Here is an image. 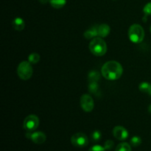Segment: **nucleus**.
<instances>
[{
	"mask_svg": "<svg viewBox=\"0 0 151 151\" xmlns=\"http://www.w3.org/2000/svg\"><path fill=\"white\" fill-rule=\"evenodd\" d=\"M102 75L109 81H116L121 78L123 73V68L119 62L109 60L102 66Z\"/></svg>",
	"mask_w": 151,
	"mask_h": 151,
	"instance_id": "f257e3e1",
	"label": "nucleus"
},
{
	"mask_svg": "<svg viewBox=\"0 0 151 151\" xmlns=\"http://www.w3.org/2000/svg\"><path fill=\"white\" fill-rule=\"evenodd\" d=\"M89 50L95 56H103L107 52V44L103 38L96 37L90 42Z\"/></svg>",
	"mask_w": 151,
	"mask_h": 151,
	"instance_id": "f03ea898",
	"label": "nucleus"
},
{
	"mask_svg": "<svg viewBox=\"0 0 151 151\" xmlns=\"http://www.w3.org/2000/svg\"><path fill=\"white\" fill-rule=\"evenodd\" d=\"M128 38L133 43H141L145 38V31L142 27L138 24L131 25L128 29Z\"/></svg>",
	"mask_w": 151,
	"mask_h": 151,
	"instance_id": "7ed1b4c3",
	"label": "nucleus"
},
{
	"mask_svg": "<svg viewBox=\"0 0 151 151\" xmlns=\"http://www.w3.org/2000/svg\"><path fill=\"white\" fill-rule=\"evenodd\" d=\"M33 70L29 61H22L17 67L18 76L23 81H27L32 77Z\"/></svg>",
	"mask_w": 151,
	"mask_h": 151,
	"instance_id": "20e7f679",
	"label": "nucleus"
},
{
	"mask_svg": "<svg viewBox=\"0 0 151 151\" xmlns=\"http://www.w3.org/2000/svg\"><path fill=\"white\" fill-rule=\"evenodd\" d=\"M39 125V119L36 115L31 114L27 116L23 122L24 129L27 132H32L36 130Z\"/></svg>",
	"mask_w": 151,
	"mask_h": 151,
	"instance_id": "39448f33",
	"label": "nucleus"
},
{
	"mask_svg": "<svg viewBox=\"0 0 151 151\" xmlns=\"http://www.w3.org/2000/svg\"><path fill=\"white\" fill-rule=\"evenodd\" d=\"M71 142L75 147H84L88 145V139L83 133H77L71 137Z\"/></svg>",
	"mask_w": 151,
	"mask_h": 151,
	"instance_id": "423d86ee",
	"label": "nucleus"
},
{
	"mask_svg": "<svg viewBox=\"0 0 151 151\" xmlns=\"http://www.w3.org/2000/svg\"><path fill=\"white\" fill-rule=\"evenodd\" d=\"M81 106L84 111H92L94 107V103L92 97L88 94H83L81 98Z\"/></svg>",
	"mask_w": 151,
	"mask_h": 151,
	"instance_id": "0eeeda50",
	"label": "nucleus"
},
{
	"mask_svg": "<svg viewBox=\"0 0 151 151\" xmlns=\"http://www.w3.org/2000/svg\"><path fill=\"white\" fill-rule=\"evenodd\" d=\"M26 137L28 139H30L35 144L41 145L45 142L47 139V136L44 132L41 131H36V132H27Z\"/></svg>",
	"mask_w": 151,
	"mask_h": 151,
	"instance_id": "6e6552de",
	"label": "nucleus"
},
{
	"mask_svg": "<svg viewBox=\"0 0 151 151\" xmlns=\"http://www.w3.org/2000/svg\"><path fill=\"white\" fill-rule=\"evenodd\" d=\"M113 134L114 137L118 140H122L126 139L128 137V132L124 127L122 126H116L113 129Z\"/></svg>",
	"mask_w": 151,
	"mask_h": 151,
	"instance_id": "1a4fd4ad",
	"label": "nucleus"
},
{
	"mask_svg": "<svg viewBox=\"0 0 151 151\" xmlns=\"http://www.w3.org/2000/svg\"><path fill=\"white\" fill-rule=\"evenodd\" d=\"M97 31H98V37L105 38L109 35L111 32V28L109 25L106 24H102L98 25Z\"/></svg>",
	"mask_w": 151,
	"mask_h": 151,
	"instance_id": "9d476101",
	"label": "nucleus"
},
{
	"mask_svg": "<svg viewBox=\"0 0 151 151\" xmlns=\"http://www.w3.org/2000/svg\"><path fill=\"white\" fill-rule=\"evenodd\" d=\"M97 28H98V25H95V26L91 27V28L88 29L85 32H84V37H85L86 39H93V38L98 36Z\"/></svg>",
	"mask_w": 151,
	"mask_h": 151,
	"instance_id": "9b49d317",
	"label": "nucleus"
},
{
	"mask_svg": "<svg viewBox=\"0 0 151 151\" xmlns=\"http://www.w3.org/2000/svg\"><path fill=\"white\" fill-rule=\"evenodd\" d=\"M12 25H13V28H14L16 30L22 31L24 29V19H22V18L17 17L16 18V19H13V21L12 22Z\"/></svg>",
	"mask_w": 151,
	"mask_h": 151,
	"instance_id": "f8f14e48",
	"label": "nucleus"
},
{
	"mask_svg": "<svg viewBox=\"0 0 151 151\" xmlns=\"http://www.w3.org/2000/svg\"><path fill=\"white\" fill-rule=\"evenodd\" d=\"M50 4L55 9H60L64 7L66 3V0H50Z\"/></svg>",
	"mask_w": 151,
	"mask_h": 151,
	"instance_id": "ddd939ff",
	"label": "nucleus"
},
{
	"mask_svg": "<svg viewBox=\"0 0 151 151\" xmlns=\"http://www.w3.org/2000/svg\"><path fill=\"white\" fill-rule=\"evenodd\" d=\"M139 90L144 93H147L151 95V85L147 82H142L139 85Z\"/></svg>",
	"mask_w": 151,
	"mask_h": 151,
	"instance_id": "4468645a",
	"label": "nucleus"
},
{
	"mask_svg": "<svg viewBox=\"0 0 151 151\" xmlns=\"http://www.w3.org/2000/svg\"><path fill=\"white\" fill-rule=\"evenodd\" d=\"M88 78L89 80V82H97L100 80V75L97 71H91L88 73Z\"/></svg>",
	"mask_w": 151,
	"mask_h": 151,
	"instance_id": "2eb2a0df",
	"label": "nucleus"
},
{
	"mask_svg": "<svg viewBox=\"0 0 151 151\" xmlns=\"http://www.w3.org/2000/svg\"><path fill=\"white\" fill-rule=\"evenodd\" d=\"M40 55L36 52L31 53L29 56H28V61L31 63V64H36L38 63L40 60Z\"/></svg>",
	"mask_w": 151,
	"mask_h": 151,
	"instance_id": "dca6fc26",
	"label": "nucleus"
},
{
	"mask_svg": "<svg viewBox=\"0 0 151 151\" xmlns=\"http://www.w3.org/2000/svg\"><path fill=\"white\" fill-rule=\"evenodd\" d=\"M115 151H131V147L128 143L122 142L118 145Z\"/></svg>",
	"mask_w": 151,
	"mask_h": 151,
	"instance_id": "f3484780",
	"label": "nucleus"
},
{
	"mask_svg": "<svg viewBox=\"0 0 151 151\" xmlns=\"http://www.w3.org/2000/svg\"><path fill=\"white\" fill-rule=\"evenodd\" d=\"M142 144V139L138 136H134L131 139V145L134 147H138Z\"/></svg>",
	"mask_w": 151,
	"mask_h": 151,
	"instance_id": "a211bd4d",
	"label": "nucleus"
},
{
	"mask_svg": "<svg viewBox=\"0 0 151 151\" xmlns=\"http://www.w3.org/2000/svg\"><path fill=\"white\" fill-rule=\"evenodd\" d=\"M98 83L97 82H89V85H88V89L91 91V93L94 94V93L97 92V90H98Z\"/></svg>",
	"mask_w": 151,
	"mask_h": 151,
	"instance_id": "6ab92c4d",
	"label": "nucleus"
},
{
	"mask_svg": "<svg viewBox=\"0 0 151 151\" xmlns=\"http://www.w3.org/2000/svg\"><path fill=\"white\" fill-rule=\"evenodd\" d=\"M102 134L101 132L99 131H94L91 134V139L94 142H98L101 139Z\"/></svg>",
	"mask_w": 151,
	"mask_h": 151,
	"instance_id": "aec40b11",
	"label": "nucleus"
},
{
	"mask_svg": "<svg viewBox=\"0 0 151 151\" xmlns=\"http://www.w3.org/2000/svg\"><path fill=\"white\" fill-rule=\"evenodd\" d=\"M143 12L145 13V16L147 17V16L151 15V2H148L145 5L144 8H143Z\"/></svg>",
	"mask_w": 151,
	"mask_h": 151,
	"instance_id": "412c9836",
	"label": "nucleus"
},
{
	"mask_svg": "<svg viewBox=\"0 0 151 151\" xmlns=\"http://www.w3.org/2000/svg\"><path fill=\"white\" fill-rule=\"evenodd\" d=\"M114 147V142L111 140H107L104 144V147L106 150H110L111 149L113 148Z\"/></svg>",
	"mask_w": 151,
	"mask_h": 151,
	"instance_id": "4be33fe9",
	"label": "nucleus"
},
{
	"mask_svg": "<svg viewBox=\"0 0 151 151\" xmlns=\"http://www.w3.org/2000/svg\"><path fill=\"white\" fill-rule=\"evenodd\" d=\"M106 150L105 149L104 147H103V146L101 145H96L92 146L88 151H106Z\"/></svg>",
	"mask_w": 151,
	"mask_h": 151,
	"instance_id": "5701e85b",
	"label": "nucleus"
},
{
	"mask_svg": "<svg viewBox=\"0 0 151 151\" xmlns=\"http://www.w3.org/2000/svg\"><path fill=\"white\" fill-rule=\"evenodd\" d=\"M40 2L42 3V4H46V3L48 1V0H39Z\"/></svg>",
	"mask_w": 151,
	"mask_h": 151,
	"instance_id": "b1692460",
	"label": "nucleus"
},
{
	"mask_svg": "<svg viewBox=\"0 0 151 151\" xmlns=\"http://www.w3.org/2000/svg\"><path fill=\"white\" fill-rule=\"evenodd\" d=\"M148 111L151 114V104L149 106V107H148Z\"/></svg>",
	"mask_w": 151,
	"mask_h": 151,
	"instance_id": "393cba45",
	"label": "nucleus"
},
{
	"mask_svg": "<svg viewBox=\"0 0 151 151\" xmlns=\"http://www.w3.org/2000/svg\"><path fill=\"white\" fill-rule=\"evenodd\" d=\"M150 32H151V26H150Z\"/></svg>",
	"mask_w": 151,
	"mask_h": 151,
	"instance_id": "a878e982",
	"label": "nucleus"
}]
</instances>
